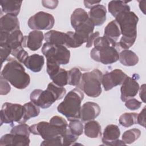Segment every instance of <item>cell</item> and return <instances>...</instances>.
<instances>
[{"instance_id":"1","label":"cell","mask_w":146,"mask_h":146,"mask_svg":"<svg viewBox=\"0 0 146 146\" xmlns=\"http://www.w3.org/2000/svg\"><path fill=\"white\" fill-rule=\"evenodd\" d=\"M122 34L117 45L121 48L128 50L135 42L137 37V25L139 18L134 12L124 11L115 17Z\"/></svg>"},{"instance_id":"2","label":"cell","mask_w":146,"mask_h":146,"mask_svg":"<svg viewBox=\"0 0 146 146\" xmlns=\"http://www.w3.org/2000/svg\"><path fill=\"white\" fill-rule=\"evenodd\" d=\"M1 76L19 90L26 88L30 83V76L21 63L11 58L2 69Z\"/></svg>"},{"instance_id":"3","label":"cell","mask_w":146,"mask_h":146,"mask_svg":"<svg viewBox=\"0 0 146 146\" xmlns=\"http://www.w3.org/2000/svg\"><path fill=\"white\" fill-rule=\"evenodd\" d=\"M66 94L63 87H59L53 82L50 83L46 90L35 89L30 95L31 102L43 109L48 108L56 100L62 99Z\"/></svg>"},{"instance_id":"4","label":"cell","mask_w":146,"mask_h":146,"mask_svg":"<svg viewBox=\"0 0 146 146\" xmlns=\"http://www.w3.org/2000/svg\"><path fill=\"white\" fill-rule=\"evenodd\" d=\"M84 98L83 91L76 87L65 96L64 100L57 107L58 112L64 115L68 121L80 119L81 103Z\"/></svg>"},{"instance_id":"5","label":"cell","mask_w":146,"mask_h":146,"mask_svg":"<svg viewBox=\"0 0 146 146\" xmlns=\"http://www.w3.org/2000/svg\"><path fill=\"white\" fill-rule=\"evenodd\" d=\"M102 72L98 69L82 74L81 81L77 86L84 92L87 96L91 98H97L102 93Z\"/></svg>"},{"instance_id":"6","label":"cell","mask_w":146,"mask_h":146,"mask_svg":"<svg viewBox=\"0 0 146 146\" xmlns=\"http://www.w3.org/2000/svg\"><path fill=\"white\" fill-rule=\"evenodd\" d=\"M42 52L47 60L56 62L60 65L67 64L70 62V51L63 45H55L46 42L42 47Z\"/></svg>"},{"instance_id":"7","label":"cell","mask_w":146,"mask_h":146,"mask_svg":"<svg viewBox=\"0 0 146 146\" xmlns=\"http://www.w3.org/2000/svg\"><path fill=\"white\" fill-rule=\"evenodd\" d=\"M0 116L1 125L3 123L11 124L14 122L22 123L24 107L20 104L6 102L2 106Z\"/></svg>"},{"instance_id":"8","label":"cell","mask_w":146,"mask_h":146,"mask_svg":"<svg viewBox=\"0 0 146 146\" xmlns=\"http://www.w3.org/2000/svg\"><path fill=\"white\" fill-rule=\"evenodd\" d=\"M90 56L94 61L103 64H111L119 59V54L116 47L111 46L94 47L90 52Z\"/></svg>"},{"instance_id":"9","label":"cell","mask_w":146,"mask_h":146,"mask_svg":"<svg viewBox=\"0 0 146 146\" xmlns=\"http://www.w3.org/2000/svg\"><path fill=\"white\" fill-rule=\"evenodd\" d=\"M29 27L34 30H48L55 23L54 17L51 14L44 11H39L31 16L28 21Z\"/></svg>"},{"instance_id":"10","label":"cell","mask_w":146,"mask_h":146,"mask_svg":"<svg viewBox=\"0 0 146 146\" xmlns=\"http://www.w3.org/2000/svg\"><path fill=\"white\" fill-rule=\"evenodd\" d=\"M30 132L35 135H39L43 140H48L60 135L58 128L47 121H40L30 127Z\"/></svg>"},{"instance_id":"11","label":"cell","mask_w":146,"mask_h":146,"mask_svg":"<svg viewBox=\"0 0 146 146\" xmlns=\"http://www.w3.org/2000/svg\"><path fill=\"white\" fill-rule=\"evenodd\" d=\"M127 75L121 70L115 69L103 75L102 84L106 91L121 85Z\"/></svg>"},{"instance_id":"12","label":"cell","mask_w":146,"mask_h":146,"mask_svg":"<svg viewBox=\"0 0 146 146\" xmlns=\"http://www.w3.org/2000/svg\"><path fill=\"white\" fill-rule=\"evenodd\" d=\"M0 43L7 44L11 51L20 47H25L26 36H23L20 30H17L11 33L1 32Z\"/></svg>"},{"instance_id":"13","label":"cell","mask_w":146,"mask_h":146,"mask_svg":"<svg viewBox=\"0 0 146 146\" xmlns=\"http://www.w3.org/2000/svg\"><path fill=\"white\" fill-rule=\"evenodd\" d=\"M120 131L117 125L114 124L108 125L104 129L102 139L104 145H121L125 144L119 139Z\"/></svg>"},{"instance_id":"14","label":"cell","mask_w":146,"mask_h":146,"mask_svg":"<svg viewBox=\"0 0 146 146\" xmlns=\"http://www.w3.org/2000/svg\"><path fill=\"white\" fill-rule=\"evenodd\" d=\"M139 88L137 82L133 78L127 76L120 88V99L121 101L125 102L128 99L135 97L137 95Z\"/></svg>"},{"instance_id":"15","label":"cell","mask_w":146,"mask_h":146,"mask_svg":"<svg viewBox=\"0 0 146 146\" xmlns=\"http://www.w3.org/2000/svg\"><path fill=\"white\" fill-rule=\"evenodd\" d=\"M30 140L29 136L18 134L7 133L2 136L0 139V145L29 146Z\"/></svg>"},{"instance_id":"16","label":"cell","mask_w":146,"mask_h":146,"mask_svg":"<svg viewBox=\"0 0 146 146\" xmlns=\"http://www.w3.org/2000/svg\"><path fill=\"white\" fill-rule=\"evenodd\" d=\"M100 111V107L97 103L86 102L81 107L80 119L83 122L92 120L99 115Z\"/></svg>"},{"instance_id":"17","label":"cell","mask_w":146,"mask_h":146,"mask_svg":"<svg viewBox=\"0 0 146 146\" xmlns=\"http://www.w3.org/2000/svg\"><path fill=\"white\" fill-rule=\"evenodd\" d=\"M107 10L104 6L98 4L92 7L88 12L89 19L95 26H102L106 20Z\"/></svg>"},{"instance_id":"18","label":"cell","mask_w":146,"mask_h":146,"mask_svg":"<svg viewBox=\"0 0 146 146\" xmlns=\"http://www.w3.org/2000/svg\"><path fill=\"white\" fill-rule=\"evenodd\" d=\"M1 32L11 33L19 30V22L18 18L10 14H5L1 17Z\"/></svg>"},{"instance_id":"19","label":"cell","mask_w":146,"mask_h":146,"mask_svg":"<svg viewBox=\"0 0 146 146\" xmlns=\"http://www.w3.org/2000/svg\"><path fill=\"white\" fill-rule=\"evenodd\" d=\"M44 36L41 31L34 30L29 33L28 36H26L25 47L34 51L40 48Z\"/></svg>"},{"instance_id":"20","label":"cell","mask_w":146,"mask_h":146,"mask_svg":"<svg viewBox=\"0 0 146 146\" xmlns=\"http://www.w3.org/2000/svg\"><path fill=\"white\" fill-rule=\"evenodd\" d=\"M23 64L30 70L34 72H40L44 64L43 56L38 54H34L28 56L23 62Z\"/></svg>"},{"instance_id":"21","label":"cell","mask_w":146,"mask_h":146,"mask_svg":"<svg viewBox=\"0 0 146 146\" xmlns=\"http://www.w3.org/2000/svg\"><path fill=\"white\" fill-rule=\"evenodd\" d=\"M89 20L88 13L82 8L76 9L71 15V25L75 30Z\"/></svg>"},{"instance_id":"22","label":"cell","mask_w":146,"mask_h":146,"mask_svg":"<svg viewBox=\"0 0 146 146\" xmlns=\"http://www.w3.org/2000/svg\"><path fill=\"white\" fill-rule=\"evenodd\" d=\"M46 42L55 45L65 46L67 41L66 33H63L56 30H50L44 34Z\"/></svg>"},{"instance_id":"23","label":"cell","mask_w":146,"mask_h":146,"mask_svg":"<svg viewBox=\"0 0 146 146\" xmlns=\"http://www.w3.org/2000/svg\"><path fill=\"white\" fill-rule=\"evenodd\" d=\"M22 3V1L2 0L0 1L2 11L6 14H10L15 17L20 12Z\"/></svg>"},{"instance_id":"24","label":"cell","mask_w":146,"mask_h":146,"mask_svg":"<svg viewBox=\"0 0 146 146\" xmlns=\"http://www.w3.org/2000/svg\"><path fill=\"white\" fill-rule=\"evenodd\" d=\"M85 135L90 138H98L102 136V129L100 124L95 120L87 122L84 127Z\"/></svg>"},{"instance_id":"25","label":"cell","mask_w":146,"mask_h":146,"mask_svg":"<svg viewBox=\"0 0 146 146\" xmlns=\"http://www.w3.org/2000/svg\"><path fill=\"white\" fill-rule=\"evenodd\" d=\"M128 2L121 1H111L108 3V9L110 13L115 18L124 11H130Z\"/></svg>"},{"instance_id":"26","label":"cell","mask_w":146,"mask_h":146,"mask_svg":"<svg viewBox=\"0 0 146 146\" xmlns=\"http://www.w3.org/2000/svg\"><path fill=\"white\" fill-rule=\"evenodd\" d=\"M119 60L124 66H133L139 62V57L133 51L124 50L120 52Z\"/></svg>"},{"instance_id":"27","label":"cell","mask_w":146,"mask_h":146,"mask_svg":"<svg viewBox=\"0 0 146 146\" xmlns=\"http://www.w3.org/2000/svg\"><path fill=\"white\" fill-rule=\"evenodd\" d=\"M121 32L119 26L115 20H113L109 22L104 29V36L117 42Z\"/></svg>"},{"instance_id":"28","label":"cell","mask_w":146,"mask_h":146,"mask_svg":"<svg viewBox=\"0 0 146 146\" xmlns=\"http://www.w3.org/2000/svg\"><path fill=\"white\" fill-rule=\"evenodd\" d=\"M24 107V116L22 120V123H25L31 117L38 116L40 113L39 107L34 104L32 102L25 103Z\"/></svg>"},{"instance_id":"29","label":"cell","mask_w":146,"mask_h":146,"mask_svg":"<svg viewBox=\"0 0 146 146\" xmlns=\"http://www.w3.org/2000/svg\"><path fill=\"white\" fill-rule=\"evenodd\" d=\"M137 114L135 112L124 113L120 116L119 123L124 127H129L137 124Z\"/></svg>"},{"instance_id":"30","label":"cell","mask_w":146,"mask_h":146,"mask_svg":"<svg viewBox=\"0 0 146 146\" xmlns=\"http://www.w3.org/2000/svg\"><path fill=\"white\" fill-rule=\"evenodd\" d=\"M141 135V131L137 128H132L125 131L122 135V141L125 144H131L137 140Z\"/></svg>"},{"instance_id":"31","label":"cell","mask_w":146,"mask_h":146,"mask_svg":"<svg viewBox=\"0 0 146 146\" xmlns=\"http://www.w3.org/2000/svg\"><path fill=\"white\" fill-rule=\"evenodd\" d=\"M51 79L58 86L64 87L68 84V71L60 68L59 71Z\"/></svg>"},{"instance_id":"32","label":"cell","mask_w":146,"mask_h":146,"mask_svg":"<svg viewBox=\"0 0 146 146\" xmlns=\"http://www.w3.org/2000/svg\"><path fill=\"white\" fill-rule=\"evenodd\" d=\"M82 73L78 67H74L68 71V84L71 86H78L81 81Z\"/></svg>"},{"instance_id":"33","label":"cell","mask_w":146,"mask_h":146,"mask_svg":"<svg viewBox=\"0 0 146 146\" xmlns=\"http://www.w3.org/2000/svg\"><path fill=\"white\" fill-rule=\"evenodd\" d=\"M49 123L58 128L60 132L61 136L64 133L68 128L67 121L63 117L59 116H54L52 117L50 120Z\"/></svg>"},{"instance_id":"34","label":"cell","mask_w":146,"mask_h":146,"mask_svg":"<svg viewBox=\"0 0 146 146\" xmlns=\"http://www.w3.org/2000/svg\"><path fill=\"white\" fill-rule=\"evenodd\" d=\"M94 47H99L111 46L116 47L117 45V43L113 41V40L105 36H99L96 38L94 41Z\"/></svg>"},{"instance_id":"35","label":"cell","mask_w":146,"mask_h":146,"mask_svg":"<svg viewBox=\"0 0 146 146\" xmlns=\"http://www.w3.org/2000/svg\"><path fill=\"white\" fill-rule=\"evenodd\" d=\"M68 127L70 131L75 135L79 136L82 135V133H83V125L79 120H74L72 121H70Z\"/></svg>"},{"instance_id":"36","label":"cell","mask_w":146,"mask_h":146,"mask_svg":"<svg viewBox=\"0 0 146 146\" xmlns=\"http://www.w3.org/2000/svg\"><path fill=\"white\" fill-rule=\"evenodd\" d=\"M10 133L13 134H18L29 136L31 133L30 127L25 123H21L19 125L14 126L10 131Z\"/></svg>"},{"instance_id":"37","label":"cell","mask_w":146,"mask_h":146,"mask_svg":"<svg viewBox=\"0 0 146 146\" xmlns=\"http://www.w3.org/2000/svg\"><path fill=\"white\" fill-rule=\"evenodd\" d=\"M62 145H71L76 142L78 139V136L74 135L69 129L68 128L62 135Z\"/></svg>"},{"instance_id":"38","label":"cell","mask_w":146,"mask_h":146,"mask_svg":"<svg viewBox=\"0 0 146 146\" xmlns=\"http://www.w3.org/2000/svg\"><path fill=\"white\" fill-rule=\"evenodd\" d=\"M11 54L21 63H23L26 58L29 56L28 52L23 49V47L13 50Z\"/></svg>"},{"instance_id":"39","label":"cell","mask_w":146,"mask_h":146,"mask_svg":"<svg viewBox=\"0 0 146 146\" xmlns=\"http://www.w3.org/2000/svg\"><path fill=\"white\" fill-rule=\"evenodd\" d=\"M0 51L1 64H2L3 62L8 59L10 54H11V49L5 43H0Z\"/></svg>"},{"instance_id":"40","label":"cell","mask_w":146,"mask_h":146,"mask_svg":"<svg viewBox=\"0 0 146 146\" xmlns=\"http://www.w3.org/2000/svg\"><path fill=\"white\" fill-rule=\"evenodd\" d=\"M125 107L129 110L134 111L137 110L140 108L141 102L134 98H131L125 102Z\"/></svg>"},{"instance_id":"41","label":"cell","mask_w":146,"mask_h":146,"mask_svg":"<svg viewBox=\"0 0 146 146\" xmlns=\"http://www.w3.org/2000/svg\"><path fill=\"white\" fill-rule=\"evenodd\" d=\"M62 137L59 135L55 137L48 140H44L40 144V145H62Z\"/></svg>"},{"instance_id":"42","label":"cell","mask_w":146,"mask_h":146,"mask_svg":"<svg viewBox=\"0 0 146 146\" xmlns=\"http://www.w3.org/2000/svg\"><path fill=\"white\" fill-rule=\"evenodd\" d=\"M11 90L9 82L1 76L0 78V94L1 95H5L10 92Z\"/></svg>"},{"instance_id":"43","label":"cell","mask_w":146,"mask_h":146,"mask_svg":"<svg viewBox=\"0 0 146 146\" xmlns=\"http://www.w3.org/2000/svg\"><path fill=\"white\" fill-rule=\"evenodd\" d=\"M137 123L145 127V107H144L141 111L137 115Z\"/></svg>"},{"instance_id":"44","label":"cell","mask_w":146,"mask_h":146,"mask_svg":"<svg viewBox=\"0 0 146 146\" xmlns=\"http://www.w3.org/2000/svg\"><path fill=\"white\" fill-rule=\"evenodd\" d=\"M58 1H42V5L50 9H55L58 4Z\"/></svg>"},{"instance_id":"45","label":"cell","mask_w":146,"mask_h":146,"mask_svg":"<svg viewBox=\"0 0 146 146\" xmlns=\"http://www.w3.org/2000/svg\"><path fill=\"white\" fill-rule=\"evenodd\" d=\"M99 36V33L98 31H96L95 33H93L92 34H91V35L90 36L87 42H86V47L87 48H90V47H91V46H92L93 44V43H94V40Z\"/></svg>"},{"instance_id":"46","label":"cell","mask_w":146,"mask_h":146,"mask_svg":"<svg viewBox=\"0 0 146 146\" xmlns=\"http://www.w3.org/2000/svg\"><path fill=\"white\" fill-rule=\"evenodd\" d=\"M100 2H101V1H84L83 3H84V6L86 8L91 9L94 6L99 4L100 3Z\"/></svg>"},{"instance_id":"47","label":"cell","mask_w":146,"mask_h":146,"mask_svg":"<svg viewBox=\"0 0 146 146\" xmlns=\"http://www.w3.org/2000/svg\"><path fill=\"white\" fill-rule=\"evenodd\" d=\"M145 84H143L139 90L140 98L144 103H145Z\"/></svg>"},{"instance_id":"48","label":"cell","mask_w":146,"mask_h":146,"mask_svg":"<svg viewBox=\"0 0 146 146\" xmlns=\"http://www.w3.org/2000/svg\"><path fill=\"white\" fill-rule=\"evenodd\" d=\"M146 1H139V7L140 9V10L144 13V14H145V3Z\"/></svg>"}]
</instances>
